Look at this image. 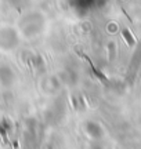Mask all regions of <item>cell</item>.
Wrapping results in <instances>:
<instances>
[{
	"instance_id": "obj_1",
	"label": "cell",
	"mask_w": 141,
	"mask_h": 149,
	"mask_svg": "<svg viewBox=\"0 0 141 149\" xmlns=\"http://www.w3.org/2000/svg\"><path fill=\"white\" fill-rule=\"evenodd\" d=\"M129 35H130V33H129V31H126V29H125V31H123V36H125L126 39L129 40V43H133V39H131Z\"/></svg>"
}]
</instances>
